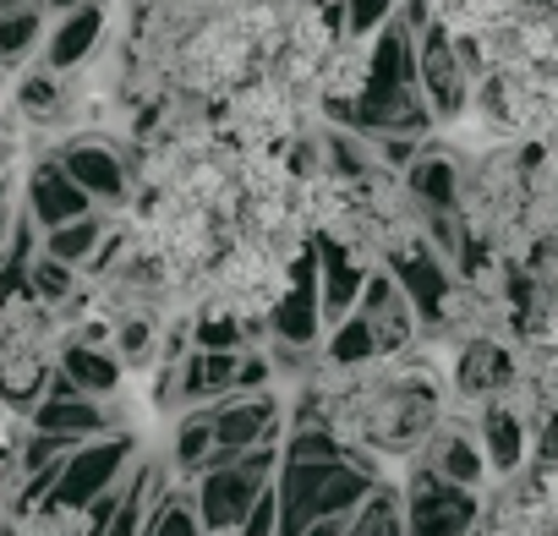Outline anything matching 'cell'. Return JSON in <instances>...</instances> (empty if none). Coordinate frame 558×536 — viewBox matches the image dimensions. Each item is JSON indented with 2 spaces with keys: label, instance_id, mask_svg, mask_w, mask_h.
Listing matches in <instances>:
<instances>
[{
  "label": "cell",
  "instance_id": "cell-1",
  "mask_svg": "<svg viewBox=\"0 0 558 536\" xmlns=\"http://www.w3.org/2000/svg\"><path fill=\"white\" fill-rule=\"evenodd\" d=\"M279 536H302L313 520L356 514L378 492V471L367 449L318 454V460H279Z\"/></svg>",
  "mask_w": 558,
  "mask_h": 536
},
{
  "label": "cell",
  "instance_id": "cell-2",
  "mask_svg": "<svg viewBox=\"0 0 558 536\" xmlns=\"http://www.w3.org/2000/svg\"><path fill=\"white\" fill-rule=\"evenodd\" d=\"M279 460H286V449H279V443H257V449L230 454L225 465H203L197 471V487H192V509H197L203 531H241V520L252 514V503L274 487Z\"/></svg>",
  "mask_w": 558,
  "mask_h": 536
},
{
  "label": "cell",
  "instance_id": "cell-3",
  "mask_svg": "<svg viewBox=\"0 0 558 536\" xmlns=\"http://www.w3.org/2000/svg\"><path fill=\"white\" fill-rule=\"evenodd\" d=\"M132 454H137V443H132L126 433H105V438L77 443V449L61 460V476H56V487L45 492L39 514H83L99 492H110V487L126 476Z\"/></svg>",
  "mask_w": 558,
  "mask_h": 536
},
{
  "label": "cell",
  "instance_id": "cell-4",
  "mask_svg": "<svg viewBox=\"0 0 558 536\" xmlns=\"http://www.w3.org/2000/svg\"><path fill=\"white\" fill-rule=\"evenodd\" d=\"M476 531H482V487L416 465L405 482V536H476Z\"/></svg>",
  "mask_w": 558,
  "mask_h": 536
},
{
  "label": "cell",
  "instance_id": "cell-5",
  "mask_svg": "<svg viewBox=\"0 0 558 536\" xmlns=\"http://www.w3.org/2000/svg\"><path fill=\"white\" fill-rule=\"evenodd\" d=\"M329 329L324 318V280H318V241H302L291 257V280L268 307V340L286 345H318Z\"/></svg>",
  "mask_w": 558,
  "mask_h": 536
},
{
  "label": "cell",
  "instance_id": "cell-6",
  "mask_svg": "<svg viewBox=\"0 0 558 536\" xmlns=\"http://www.w3.org/2000/svg\"><path fill=\"white\" fill-rule=\"evenodd\" d=\"M286 438V405L274 389H235L225 400H214V454L208 465H225L241 449L257 443H279Z\"/></svg>",
  "mask_w": 558,
  "mask_h": 536
},
{
  "label": "cell",
  "instance_id": "cell-7",
  "mask_svg": "<svg viewBox=\"0 0 558 536\" xmlns=\"http://www.w3.org/2000/svg\"><path fill=\"white\" fill-rule=\"evenodd\" d=\"M416 77H422V94H427V105H433L438 121H460L465 115V105H471V72L460 61L454 34L438 17H427L416 28Z\"/></svg>",
  "mask_w": 558,
  "mask_h": 536
},
{
  "label": "cell",
  "instance_id": "cell-8",
  "mask_svg": "<svg viewBox=\"0 0 558 536\" xmlns=\"http://www.w3.org/2000/svg\"><path fill=\"white\" fill-rule=\"evenodd\" d=\"M389 275L405 285V296L416 302L422 324H438L444 307H449V296L460 291L454 263H449L427 235H416V241H395V246H389Z\"/></svg>",
  "mask_w": 558,
  "mask_h": 536
},
{
  "label": "cell",
  "instance_id": "cell-9",
  "mask_svg": "<svg viewBox=\"0 0 558 536\" xmlns=\"http://www.w3.org/2000/svg\"><path fill=\"white\" fill-rule=\"evenodd\" d=\"M356 313L367 318V329H373V340H378V356H384V362L411 356L422 313H416V302L405 296V285L389 275V268H373V280H367V291H362Z\"/></svg>",
  "mask_w": 558,
  "mask_h": 536
},
{
  "label": "cell",
  "instance_id": "cell-10",
  "mask_svg": "<svg viewBox=\"0 0 558 536\" xmlns=\"http://www.w3.org/2000/svg\"><path fill=\"white\" fill-rule=\"evenodd\" d=\"M313 241H318L324 318H329V324H340V318H351V313H356V302H362V291H367V280H373V268H367L362 246H356L351 235H340V230H324V235H313Z\"/></svg>",
  "mask_w": 558,
  "mask_h": 536
},
{
  "label": "cell",
  "instance_id": "cell-11",
  "mask_svg": "<svg viewBox=\"0 0 558 536\" xmlns=\"http://www.w3.org/2000/svg\"><path fill=\"white\" fill-rule=\"evenodd\" d=\"M476 438H482V449H487V465H493V471L520 476V465L531 460V438H536V427H531V416H525L509 394H498V400H482Z\"/></svg>",
  "mask_w": 558,
  "mask_h": 536
},
{
  "label": "cell",
  "instance_id": "cell-12",
  "mask_svg": "<svg viewBox=\"0 0 558 536\" xmlns=\"http://www.w3.org/2000/svg\"><path fill=\"white\" fill-rule=\"evenodd\" d=\"M454 383L465 400H498V394H514L520 383V367H514V351L493 334H471L460 345V362H454Z\"/></svg>",
  "mask_w": 558,
  "mask_h": 536
},
{
  "label": "cell",
  "instance_id": "cell-13",
  "mask_svg": "<svg viewBox=\"0 0 558 536\" xmlns=\"http://www.w3.org/2000/svg\"><path fill=\"white\" fill-rule=\"evenodd\" d=\"M83 214H94V197L77 186V175L61 165V154L34 165V175H28V219L39 230H56V224L83 219Z\"/></svg>",
  "mask_w": 558,
  "mask_h": 536
},
{
  "label": "cell",
  "instance_id": "cell-14",
  "mask_svg": "<svg viewBox=\"0 0 558 536\" xmlns=\"http://www.w3.org/2000/svg\"><path fill=\"white\" fill-rule=\"evenodd\" d=\"M28 427L50 433V438H66V443H88V438L116 433L110 427V405L99 394H56V389L28 411Z\"/></svg>",
  "mask_w": 558,
  "mask_h": 536
},
{
  "label": "cell",
  "instance_id": "cell-15",
  "mask_svg": "<svg viewBox=\"0 0 558 536\" xmlns=\"http://www.w3.org/2000/svg\"><path fill=\"white\" fill-rule=\"evenodd\" d=\"M61 165H66V170L77 175V186H83L94 203H105V208L126 203V192H132L126 159H121L110 143H99V137H77V143H66V148H61Z\"/></svg>",
  "mask_w": 558,
  "mask_h": 536
},
{
  "label": "cell",
  "instance_id": "cell-16",
  "mask_svg": "<svg viewBox=\"0 0 558 536\" xmlns=\"http://www.w3.org/2000/svg\"><path fill=\"white\" fill-rule=\"evenodd\" d=\"M50 362L39 351L34 334H7L0 340V400H7L12 411H34L50 389Z\"/></svg>",
  "mask_w": 558,
  "mask_h": 536
},
{
  "label": "cell",
  "instance_id": "cell-17",
  "mask_svg": "<svg viewBox=\"0 0 558 536\" xmlns=\"http://www.w3.org/2000/svg\"><path fill=\"white\" fill-rule=\"evenodd\" d=\"M99 39H105V7L99 0H83L77 12H61V23L45 34V66L50 72H72V66H83L99 50Z\"/></svg>",
  "mask_w": 558,
  "mask_h": 536
},
{
  "label": "cell",
  "instance_id": "cell-18",
  "mask_svg": "<svg viewBox=\"0 0 558 536\" xmlns=\"http://www.w3.org/2000/svg\"><path fill=\"white\" fill-rule=\"evenodd\" d=\"M56 367L83 389V394H99V400H110V394H121V383H126V362H121V351H110V345H94V340H66L61 345V356H56Z\"/></svg>",
  "mask_w": 558,
  "mask_h": 536
},
{
  "label": "cell",
  "instance_id": "cell-19",
  "mask_svg": "<svg viewBox=\"0 0 558 536\" xmlns=\"http://www.w3.org/2000/svg\"><path fill=\"white\" fill-rule=\"evenodd\" d=\"M422 465H433V471H444L449 482H465V487H482L487 471H493L482 438L465 433V427H438V433L422 443Z\"/></svg>",
  "mask_w": 558,
  "mask_h": 536
},
{
  "label": "cell",
  "instance_id": "cell-20",
  "mask_svg": "<svg viewBox=\"0 0 558 536\" xmlns=\"http://www.w3.org/2000/svg\"><path fill=\"white\" fill-rule=\"evenodd\" d=\"M405 192H411L416 214H427V208H460L465 181H460V165L449 154H416L405 165Z\"/></svg>",
  "mask_w": 558,
  "mask_h": 536
},
{
  "label": "cell",
  "instance_id": "cell-21",
  "mask_svg": "<svg viewBox=\"0 0 558 536\" xmlns=\"http://www.w3.org/2000/svg\"><path fill=\"white\" fill-rule=\"evenodd\" d=\"M105 241H110V219H105L99 208L83 214V219H66V224L45 230V252L61 257V263H72V268H88V263L99 257Z\"/></svg>",
  "mask_w": 558,
  "mask_h": 536
},
{
  "label": "cell",
  "instance_id": "cell-22",
  "mask_svg": "<svg viewBox=\"0 0 558 536\" xmlns=\"http://www.w3.org/2000/svg\"><path fill=\"white\" fill-rule=\"evenodd\" d=\"M175 438H170V465L175 471H186V476H197L203 465H208V454H214V405H186V411H175V427H170Z\"/></svg>",
  "mask_w": 558,
  "mask_h": 536
},
{
  "label": "cell",
  "instance_id": "cell-23",
  "mask_svg": "<svg viewBox=\"0 0 558 536\" xmlns=\"http://www.w3.org/2000/svg\"><path fill=\"white\" fill-rule=\"evenodd\" d=\"M324 362H329V367H340V373L378 362V340H373V329H367V318H362V313H351V318L329 324V340H324Z\"/></svg>",
  "mask_w": 558,
  "mask_h": 536
},
{
  "label": "cell",
  "instance_id": "cell-24",
  "mask_svg": "<svg viewBox=\"0 0 558 536\" xmlns=\"http://www.w3.org/2000/svg\"><path fill=\"white\" fill-rule=\"evenodd\" d=\"M39 39H45V12L34 7V0L0 12V66H23Z\"/></svg>",
  "mask_w": 558,
  "mask_h": 536
},
{
  "label": "cell",
  "instance_id": "cell-25",
  "mask_svg": "<svg viewBox=\"0 0 558 536\" xmlns=\"http://www.w3.org/2000/svg\"><path fill=\"white\" fill-rule=\"evenodd\" d=\"M345 536H405V487H384L351 514Z\"/></svg>",
  "mask_w": 558,
  "mask_h": 536
},
{
  "label": "cell",
  "instance_id": "cell-26",
  "mask_svg": "<svg viewBox=\"0 0 558 536\" xmlns=\"http://www.w3.org/2000/svg\"><path fill=\"white\" fill-rule=\"evenodd\" d=\"M72 291H77V268H72V263H61V257H50V252H39V257L28 263V296H34V302L61 307Z\"/></svg>",
  "mask_w": 558,
  "mask_h": 536
},
{
  "label": "cell",
  "instance_id": "cell-27",
  "mask_svg": "<svg viewBox=\"0 0 558 536\" xmlns=\"http://www.w3.org/2000/svg\"><path fill=\"white\" fill-rule=\"evenodd\" d=\"M395 17H400V0H345V34L351 39H373Z\"/></svg>",
  "mask_w": 558,
  "mask_h": 536
},
{
  "label": "cell",
  "instance_id": "cell-28",
  "mask_svg": "<svg viewBox=\"0 0 558 536\" xmlns=\"http://www.w3.org/2000/svg\"><path fill=\"white\" fill-rule=\"evenodd\" d=\"M17 105L28 110V115H50L56 105H61V72H34V77H23V88H17Z\"/></svg>",
  "mask_w": 558,
  "mask_h": 536
},
{
  "label": "cell",
  "instance_id": "cell-29",
  "mask_svg": "<svg viewBox=\"0 0 558 536\" xmlns=\"http://www.w3.org/2000/svg\"><path fill=\"white\" fill-rule=\"evenodd\" d=\"M116 351H121V362L126 367H143L159 345H154V324L148 318H126L121 329H116Z\"/></svg>",
  "mask_w": 558,
  "mask_h": 536
},
{
  "label": "cell",
  "instance_id": "cell-30",
  "mask_svg": "<svg viewBox=\"0 0 558 536\" xmlns=\"http://www.w3.org/2000/svg\"><path fill=\"white\" fill-rule=\"evenodd\" d=\"M241 536H279V487H268L252 503V514L241 520Z\"/></svg>",
  "mask_w": 558,
  "mask_h": 536
},
{
  "label": "cell",
  "instance_id": "cell-31",
  "mask_svg": "<svg viewBox=\"0 0 558 536\" xmlns=\"http://www.w3.org/2000/svg\"><path fill=\"white\" fill-rule=\"evenodd\" d=\"M345 525H351V514H329V520H313L302 536H345Z\"/></svg>",
  "mask_w": 558,
  "mask_h": 536
},
{
  "label": "cell",
  "instance_id": "cell-32",
  "mask_svg": "<svg viewBox=\"0 0 558 536\" xmlns=\"http://www.w3.org/2000/svg\"><path fill=\"white\" fill-rule=\"evenodd\" d=\"M0 235H7V175H0Z\"/></svg>",
  "mask_w": 558,
  "mask_h": 536
},
{
  "label": "cell",
  "instance_id": "cell-33",
  "mask_svg": "<svg viewBox=\"0 0 558 536\" xmlns=\"http://www.w3.org/2000/svg\"><path fill=\"white\" fill-rule=\"evenodd\" d=\"M50 7H56V12H77V7H83V0H50Z\"/></svg>",
  "mask_w": 558,
  "mask_h": 536
}]
</instances>
